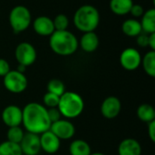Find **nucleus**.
<instances>
[{
	"instance_id": "1",
	"label": "nucleus",
	"mask_w": 155,
	"mask_h": 155,
	"mask_svg": "<svg viewBox=\"0 0 155 155\" xmlns=\"http://www.w3.org/2000/svg\"><path fill=\"white\" fill-rule=\"evenodd\" d=\"M22 113V124L27 133L40 135L50 129L51 121L48 117L47 108L43 104L35 102L29 103L24 107Z\"/></svg>"
},
{
	"instance_id": "2",
	"label": "nucleus",
	"mask_w": 155,
	"mask_h": 155,
	"mask_svg": "<svg viewBox=\"0 0 155 155\" xmlns=\"http://www.w3.org/2000/svg\"><path fill=\"white\" fill-rule=\"evenodd\" d=\"M49 45L53 52H54L56 54L67 56L76 52L79 43L72 32L64 30L54 31L50 35Z\"/></svg>"
},
{
	"instance_id": "3",
	"label": "nucleus",
	"mask_w": 155,
	"mask_h": 155,
	"mask_svg": "<svg viewBox=\"0 0 155 155\" xmlns=\"http://www.w3.org/2000/svg\"><path fill=\"white\" fill-rule=\"evenodd\" d=\"M99 22V11L91 5L80 6L74 15V24L75 27L84 33L94 32L97 28Z\"/></svg>"
},
{
	"instance_id": "4",
	"label": "nucleus",
	"mask_w": 155,
	"mask_h": 155,
	"mask_svg": "<svg viewBox=\"0 0 155 155\" xmlns=\"http://www.w3.org/2000/svg\"><path fill=\"white\" fill-rule=\"evenodd\" d=\"M57 108L61 115L66 119L78 117L84 111V102L81 95L74 92H64L59 98Z\"/></svg>"
},
{
	"instance_id": "5",
	"label": "nucleus",
	"mask_w": 155,
	"mask_h": 155,
	"mask_svg": "<svg viewBox=\"0 0 155 155\" xmlns=\"http://www.w3.org/2000/svg\"><path fill=\"white\" fill-rule=\"evenodd\" d=\"M32 22L29 9L25 5H16L12 8L9 14V24L15 33L26 30Z\"/></svg>"
},
{
	"instance_id": "6",
	"label": "nucleus",
	"mask_w": 155,
	"mask_h": 155,
	"mask_svg": "<svg viewBox=\"0 0 155 155\" xmlns=\"http://www.w3.org/2000/svg\"><path fill=\"white\" fill-rule=\"evenodd\" d=\"M27 78L17 70H10L4 76L5 88L12 94H21L27 88Z\"/></svg>"
},
{
	"instance_id": "7",
	"label": "nucleus",
	"mask_w": 155,
	"mask_h": 155,
	"mask_svg": "<svg viewBox=\"0 0 155 155\" xmlns=\"http://www.w3.org/2000/svg\"><path fill=\"white\" fill-rule=\"evenodd\" d=\"M15 56L19 64L29 66L36 60V51L34 45L28 42L20 43L15 51Z\"/></svg>"
},
{
	"instance_id": "8",
	"label": "nucleus",
	"mask_w": 155,
	"mask_h": 155,
	"mask_svg": "<svg viewBox=\"0 0 155 155\" xmlns=\"http://www.w3.org/2000/svg\"><path fill=\"white\" fill-rule=\"evenodd\" d=\"M121 65L127 71L136 70L142 63V55L139 51L133 47L125 48L120 56Z\"/></svg>"
},
{
	"instance_id": "9",
	"label": "nucleus",
	"mask_w": 155,
	"mask_h": 155,
	"mask_svg": "<svg viewBox=\"0 0 155 155\" xmlns=\"http://www.w3.org/2000/svg\"><path fill=\"white\" fill-rule=\"evenodd\" d=\"M49 130L60 140H69L75 134V127L73 123L65 119H60L51 124Z\"/></svg>"
},
{
	"instance_id": "10",
	"label": "nucleus",
	"mask_w": 155,
	"mask_h": 155,
	"mask_svg": "<svg viewBox=\"0 0 155 155\" xmlns=\"http://www.w3.org/2000/svg\"><path fill=\"white\" fill-rule=\"evenodd\" d=\"M22 153L25 155H37L41 151L40 137L38 134L26 133L19 143Z\"/></svg>"
},
{
	"instance_id": "11",
	"label": "nucleus",
	"mask_w": 155,
	"mask_h": 155,
	"mask_svg": "<svg viewBox=\"0 0 155 155\" xmlns=\"http://www.w3.org/2000/svg\"><path fill=\"white\" fill-rule=\"evenodd\" d=\"M122 104L119 98L116 96L106 97L101 104V114L102 115L109 120L117 117L121 112Z\"/></svg>"
},
{
	"instance_id": "12",
	"label": "nucleus",
	"mask_w": 155,
	"mask_h": 155,
	"mask_svg": "<svg viewBox=\"0 0 155 155\" xmlns=\"http://www.w3.org/2000/svg\"><path fill=\"white\" fill-rule=\"evenodd\" d=\"M22 109L15 104L6 106L2 112V121L8 128L20 126V124H22Z\"/></svg>"
},
{
	"instance_id": "13",
	"label": "nucleus",
	"mask_w": 155,
	"mask_h": 155,
	"mask_svg": "<svg viewBox=\"0 0 155 155\" xmlns=\"http://www.w3.org/2000/svg\"><path fill=\"white\" fill-rule=\"evenodd\" d=\"M40 137V145L41 150L49 154H54L58 152L61 146V140L56 137L50 130L41 134Z\"/></svg>"
},
{
	"instance_id": "14",
	"label": "nucleus",
	"mask_w": 155,
	"mask_h": 155,
	"mask_svg": "<svg viewBox=\"0 0 155 155\" xmlns=\"http://www.w3.org/2000/svg\"><path fill=\"white\" fill-rule=\"evenodd\" d=\"M33 27L35 33L42 36H50L54 32L53 20L45 15L36 17L33 22Z\"/></svg>"
},
{
	"instance_id": "15",
	"label": "nucleus",
	"mask_w": 155,
	"mask_h": 155,
	"mask_svg": "<svg viewBox=\"0 0 155 155\" xmlns=\"http://www.w3.org/2000/svg\"><path fill=\"white\" fill-rule=\"evenodd\" d=\"M119 155H141L142 146L140 143L134 138L123 140L118 146Z\"/></svg>"
},
{
	"instance_id": "16",
	"label": "nucleus",
	"mask_w": 155,
	"mask_h": 155,
	"mask_svg": "<svg viewBox=\"0 0 155 155\" xmlns=\"http://www.w3.org/2000/svg\"><path fill=\"white\" fill-rule=\"evenodd\" d=\"M78 43L84 52L92 53L94 52L99 45V37L94 33V31L86 32L83 35V36L80 39V42Z\"/></svg>"
},
{
	"instance_id": "17",
	"label": "nucleus",
	"mask_w": 155,
	"mask_h": 155,
	"mask_svg": "<svg viewBox=\"0 0 155 155\" xmlns=\"http://www.w3.org/2000/svg\"><path fill=\"white\" fill-rule=\"evenodd\" d=\"M141 26L143 33L146 34H153L155 33V10L153 8L149 9L148 11L144 12L142 15Z\"/></svg>"
},
{
	"instance_id": "18",
	"label": "nucleus",
	"mask_w": 155,
	"mask_h": 155,
	"mask_svg": "<svg viewBox=\"0 0 155 155\" xmlns=\"http://www.w3.org/2000/svg\"><path fill=\"white\" fill-rule=\"evenodd\" d=\"M69 153L71 155H90L92 150L90 144L86 141L77 139L70 143Z\"/></svg>"
},
{
	"instance_id": "19",
	"label": "nucleus",
	"mask_w": 155,
	"mask_h": 155,
	"mask_svg": "<svg viewBox=\"0 0 155 155\" xmlns=\"http://www.w3.org/2000/svg\"><path fill=\"white\" fill-rule=\"evenodd\" d=\"M134 5L133 0H111L110 8L117 15H124L130 13Z\"/></svg>"
},
{
	"instance_id": "20",
	"label": "nucleus",
	"mask_w": 155,
	"mask_h": 155,
	"mask_svg": "<svg viewBox=\"0 0 155 155\" xmlns=\"http://www.w3.org/2000/svg\"><path fill=\"white\" fill-rule=\"evenodd\" d=\"M122 30L124 35H126L127 36H130V37L137 36L143 32L141 23L138 20L132 19V18L127 19L123 23Z\"/></svg>"
},
{
	"instance_id": "21",
	"label": "nucleus",
	"mask_w": 155,
	"mask_h": 155,
	"mask_svg": "<svg viewBox=\"0 0 155 155\" xmlns=\"http://www.w3.org/2000/svg\"><path fill=\"white\" fill-rule=\"evenodd\" d=\"M137 116L142 122H144L147 124L155 121L154 108L151 104H143L137 109Z\"/></svg>"
},
{
	"instance_id": "22",
	"label": "nucleus",
	"mask_w": 155,
	"mask_h": 155,
	"mask_svg": "<svg viewBox=\"0 0 155 155\" xmlns=\"http://www.w3.org/2000/svg\"><path fill=\"white\" fill-rule=\"evenodd\" d=\"M143 70L151 77L155 76V51H149L142 57V63Z\"/></svg>"
},
{
	"instance_id": "23",
	"label": "nucleus",
	"mask_w": 155,
	"mask_h": 155,
	"mask_svg": "<svg viewBox=\"0 0 155 155\" xmlns=\"http://www.w3.org/2000/svg\"><path fill=\"white\" fill-rule=\"evenodd\" d=\"M0 155H23L19 144L8 141L0 143Z\"/></svg>"
},
{
	"instance_id": "24",
	"label": "nucleus",
	"mask_w": 155,
	"mask_h": 155,
	"mask_svg": "<svg viewBox=\"0 0 155 155\" xmlns=\"http://www.w3.org/2000/svg\"><path fill=\"white\" fill-rule=\"evenodd\" d=\"M24 135H25V133L20 126L9 127L7 130V133H6L7 141L14 143H17V144L20 143Z\"/></svg>"
},
{
	"instance_id": "25",
	"label": "nucleus",
	"mask_w": 155,
	"mask_h": 155,
	"mask_svg": "<svg viewBox=\"0 0 155 155\" xmlns=\"http://www.w3.org/2000/svg\"><path fill=\"white\" fill-rule=\"evenodd\" d=\"M47 92L60 97L65 92L64 84L59 79H52L47 84Z\"/></svg>"
},
{
	"instance_id": "26",
	"label": "nucleus",
	"mask_w": 155,
	"mask_h": 155,
	"mask_svg": "<svg viewBox=\"0 0 155 155\" xmlns=\"http://www.w3.org/2000/svg\"><path fill=\"white\" fill-rule=\"evenodd\" d=\"M53 23L54 26V31H64L67 30V27L69 25V19L64 14H59L54 17Z\"/></svg>"
},
{
	"instance_id": "27",
	"label": "nucleus",
	"mask_w": 155,
	"mask_h": 155,
	"mask_svg": "<svg viewBox=\"0 0 155 155\" xmlns=\"http://www.w3.org/2000/svg\"><path fill=\"white\" fill-rule=\"evenodd\" d=\"M59 96L47 92L43 97V105L46 108H55L59 103Z\"/></svg>"
},
{
	"instance_id": "28",
	"label": "nucleus",
	"mask_w": 155,
	"mask_h": 155,
	"mask_svg": "<svg viewBox=\"0 0 155 155\" xmlns=\"http://www.w3.org/2000/svg\"><path fill=\"white\" fill-rule=\"evenodd\" d=\"M47 114H48V117L51 121V124L54 123V122H57L61 119L62 115L58 110L57 107L55 108H48L47 109Z\"/></svg>"
},
{
	"instance_id": "29",
	"label": "nucleus",
	"mask_w": 155,
	"mask_h": 155,
	"mask_svg": "<svg viewBox=\"0 0 155 155\" xmlns=\"http://www.w3.org/2000/svg\"><path fill=\"white\" fill-rule=\"evenodd\" d=\"M130 13L132 14V15L135 16V17H140L143 15L144 13V10L143 8V6L141 5H138V4H134L131 10H130Z\"/></svg>"
},
{
	"instance_id": "30",
	"label": "nucleus",
	"mask_w": 155,
	"mask_h": 155,
	"mask_svg": "<svg viewBox=\"0 0 155 155\" xmlns=\"http://www.w3.org/2000/svg\"><path fill=\"white\" fill-rule=\"evenodd\" d=\"M136 37H137V44H138L139 46H141V47H146V46H148V37H149V35L148 34L142 32Z\"/></svg>"
},
{
	"instance_id": "31",
	"label": "nucleus",
	"mask_w": 155,
	"mask_h": 155,
	"mask_svg": "<svg viewBox=\"0 0 155 155\" xmlns=\"http://www.w3.org/2000/svg\"><path fill=\"white\" fill-rule=\"evenodd\" d=\"M10 71V65L5 59L0 58V76L4 77Z\"/></svg>"
},
{
	"instance_id": "32",
	"label": "nucleus",
	"mask_w": 155,
	"mask_h": 155,
	"mask_svg": "<svg viewBox=\"0 0 155 155\" xmlns=\"http://www.w3.org/2000/svg\"><path fill=\"white\" fill-rule=\"evenodd\" d=\"M148 135L153 143L155 142V121L148 124Z\"/></svg>"
},
{
	"instance_id": "33",
	"label": "nucleus",
	"mask_w": 155,
	"mask_h": 155,
	"mask_svg": "<svg viewBox=\"0 0 155 155\" xmlns=\"http://www.w3.org/2000/svg\"><path fill=\"white\" fill-rule=\"evenodd\" d=\"M148 46L151 48V50H155V33L149 34L148 37Z\"/></svg>"
},
{
	"instance_id": "34",
	"label": "nucleus",
	"mask_w": 155,
	"mask_h": 155,
	"mask_svg": "<svg viewBox=\"0 0 155 155\" xmlns=\"http://www.w3.org/2000/svg\"><path fill=\"white\" fill-rule=\"evenodd\" d=\"M25 68H26V67H25V65L19 64V65H18V68H17V71H18V72H20V73H23V74H24V72L25 71Z\"/></svg>"
},
{
	"instance_id": "35",
	"label": "nucleus",
	"mask_w": 155,
	"mask_h": 155,
	"mask_svg": "<svg viewBox=\"0 0 155 155\" xmlns=\"http://www.w3.org/2000/svg\"><path fill=\"white\" fill-rule=\"evenodd\" d=\"M90 155H105L104 153H91Z\"/></svg>"
}]
</instances>
